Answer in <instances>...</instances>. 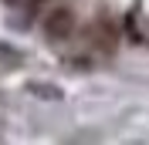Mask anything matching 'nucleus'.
<instances>
[{
  "mask_svg": "<svg viewBox=\"0 0 149 145\" xmlns=\"http://www.w3.org/2000/svg\"><path fill=\"white\" fill-rule=\"evenodd\" d=\"M71 30H74V10L68 7V3L47 10V17H44V34L51 37V41H65V37H71Z\"/></svg>",
  "mask_w": 149,
  "mask_h": 145,
  "instance_id": "f257e3e1",
  "label": "nucleus"
},
{
  "mask_svg": "<svg viewBox=\"0 0 149 145\" xmlns=\"http://www.w3.org/2000/svg\"><path fill=\"white\" fill-rule=\"evenodd\" d=\"M31 91H34V95H44L47 101H51V98H61V91L51 88V84H31Z\"/></svg>",
  "mask_w": 149,
  "mask_h": 145,
  "instance_id": "f03ea898",
  "label": "nucleus"
}]
</instances>
